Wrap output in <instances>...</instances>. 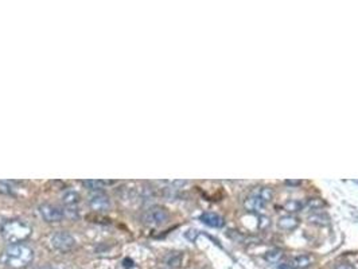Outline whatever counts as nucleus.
I'll return each mask as SVG.
<instances>
[{
    "label": "nucleus",
    "mask_w": 358,
    "mask_h": 269,
    "mask_svg": "<svg viewBox=\"0 0 358 269\" xmlns=\"http://www.w3.org/2000/svg\"><path fill=\"white\" fill-rule=\"evenodd\" d=\"M34 250L28 245L19 242V244H9L0 256V263L11 269H23L33 263Z\"/></svg>",
    "instance_id": "nucleus-1"
},
{
    "label": "nucleus",
    "mask_w": 358,
    "mask_h": 269,
    "mask_svg": "<svg viewBox=\"0 0 358 269\" xmlns=\"http://www.w3.org/2000/svg\"><path fill=\"white\" fill-rule=\"evenodd\" d=\"M0 233H1V237L9 244H19L31 236L33 229L27 222L22 221V219H9L1 225Z\"/></svg>",
    "instance_id": "nucleus-2"
},
{
    "label": "nucleus",
    "mask_w": 358,
    "mask_h": 269,
    "mask_svg": "<svg viewBox=\"0 0 358 269\" xmlns=\"http://www.w3.org/2000/svg\"><path fill=\"white\" fill-rule=\"evenodd\" d=\"M273 198V190L271 187H265V186H259L254 187L246 197L244 202L245 209L248 212H261L265 209Z\"/></svg>",
    "instance_id": "nucleus-3"
},
{
    "label": "nucleus",
    "mask_w": 358,
    "mask_h": 269,
    "mask_svg": "<svg viewBox=\"0 0 358 269\" xmlns=\"http://www.w3.org/2000/svg\"><path fill=\"white\" fill-rule=\"evenodd\" d=\"M169 219L170 214L167 209L162 208V206H152V208L147 209L141 215V221L148 226H160Z\"/></svg>",
    "instance_id": "nucleus-4"
},
{
    "label": "nucleus",
    "mask_w": 358,
    "mask_h": 269,
    "mask_svg": "<svg viewBox=\"0 0 358 269\" xmlns=\"http://www.w3.org/2000/svg\"><path fill=\"white\" fill-rule=\"evenodd\" d=\"M50 242H52L53 248H56L60 252H69L75 246L74 237L71 236L70 233H67V231H57V233H54Z\"/></svg>",
    "instance_id": "nucleus-5"
},
{
    "label": "nucleus",
    "mask_w": 358,
    "mask_h": 269,
    "mask_svg": "<svg viewBox=\"0 0 358 269\" xmlns=\"http://www.w3.org/2000/svg\"><path fill=\"white\" fill-rule=\"evenodd\" d=\"M39 214L46 222H60L65 217V210H62L56 205L43 203L39 206Z\"/></svg>",
    "instance_id": "nucleus-6"
},
{
    "label": "nucleus",
    "mask_w": 358,
    "mask_h": 269,
    "mask_svg": "<svg viewBox=\"0 0 358 269\" xmlns=\"http://www.w3.org/2000/svg\"><path fill=\"white\" fill-rule=\"evenodd\" d=\"M314 263V257L311 255H299L295 256V257H291L290 260H287V263H284L283 267H280V269H306L308 267H311Z\"/></svg>",
    "instance_id": "nucleus-7"
},
{
    "label": "nucleus",
    "mask_w": 358,
    "mask_h": 269,
    "mask_svg": "<svg viewBox=\"0 0 358 269\" xmlns=\"http://www.w3.org/2000/svg\"><path fill=\"white\" fill-rule=\"evenodd\" d=\"M88 203H89L90 209L96 210V212H105L111 208V199L107 194L101 193V191L92 194Z\"/></svg>",
    "instance_id": "nucleus-8"
},
{
    "label": "nucleus",
    "mask_w": 358,
    "mask_h": 269,
    "mask_svg": "<svg viewBox=\"0 0 358 269\" xmlns=\"http://www.w3.org/2000/svg\"><path fill=\"white\" fill-rule=\"evenodd\" d=\"M62 202L65 205V212L70 213L71 217H77V205L80 203V195L75 191H66L62 197Z\"/></svg>",
    "instance_id": "nucleus-9"
},
{
    "label": "nucleus",
    "mask_w": 358,
    "mask_h": 269,
    "mask_svg": "<svg viewBox=\"0 0 358 269\" xmlns=\"http://www.w3.org/2000/svg\"><path fill=\"white\" fill-rule=\"evenodd\" d=\"M199 219L206 226L214 227V229H221L225 225V219L220 214H217V213H203L202 215L199 217Z\"/></svg>",
    "instance_id": "nucleus-10"
},
{
    "label": "nucleus",
    "mask_w": 358,
    "mask_h": 269,
    "mask_svg": "<svg viewBox=\"0 0 358 269\" xmlns=\"http://www.w3.org/2000/svg\"><path fill=\"white\" fill-rule=\"evenodd\" d=\"M300 225V219L294 215V214H287V215H283V217L279 218L278 221V227L280 230L284 231H292L298 229Z\"/></svg>",
    "instance_id": "nucleus-11"
},
{
    "label": "nucleus",
    "mask_w": 358,
    "mask_h": 269,
    "mask_svg": "<svg viewBox=\"0 0 358 269\" xmlns=\"http://www.w3.org/2000/svg\"><path fill=\"white\" fill-rule=\"evenodd\" d=\"M308 221L312 225H316V226H327L330 223V217L326 213L316 210V212L308 215Z\"/></svg>",
    "instance_id": "nucleus-12"
},
{
    "label": "nucleus",
    "mask_w": 358,
    "mask_h": 269,
    "mask_svg": "<svg viewBox=\"0 0 358 269\" xmlns=\"http://www.w3.org/2000/svg\"><path fill=\"white\" fill-rule=\"evenodd\" d=\"M283 259H284V253H283V250L280 249L268 250V252H265V255H264V260L268 261L269 264H283Z\"/></svg>",
    "instance_id": "nucleus-13"
},
{
    "label": "nucleus",
    "mask_w": 358,
    "mask_h": 269,
    "mask_svg": "<svg viewBox=\"0 0 358 269\" xmlns=\"http://www.w3.org/2000/svg\"><path fill=\"white\" fill-rule=\"evenodd\" d=\"M115 180H84V184L86 189L92 190L94 193H97L101 189H104V186H108V184H113Z\"/></svg>",
    "instance_id": "nucleus-14"
},
{
    "label": "nucleus",
    "mask_w": 358,
    "mask_h": 269,
    "mask_svg": "<svg viewBox=\"0 0 358 269\" xmlns=\"http://www.w3.org/2000/svg\"><path fill=\"white\" fill-rule=\"evenodd\" d=\"M304 202V209L303 210H312V212H316V210H320L322 208H325V202L322 201L320 198H308Z\"/></svg>",
    "instance_id": "nucleus-15"
},
{
    "label": "nucleus",
    "mask_w": 358,
    "mask_h": 269,
    "mask_svg": "<svg viewBox=\"0 0 358 269\" xmlns=\"http://www.w3.org/2000/svg\"><path fill=\"white\" fill-rule=\"evenodd\" d=\"M284 209H286L288 213L301 212V210L304 209V202L300 201V199H291V201L286 202V205H284Z\"/></svg>",
    "instance_id": "nucleus-16"
},
{
    "label": "nucleus",
    "mask_w": 358,
    "mask_h": 269,
    "mask_svg": "<svg viewBox=\"0 0 358 269\" xmlns=\"http://www.w3.org/2000/svg\"><path fill=\"white\" fill-rule=\"evenodd\" d=\"M182 259H183V256L182 253H179V252H174V253H170L167 256V259H166V264L171 267V268H179L180 264H182Z\"/></svg>",
    "instance_id": "nucleus-17"
},
{
    "label": "nucleus",
    "mask_w": 358,
    "mask_h": 269,
    "mask_svg": "<svg viewBox=\"0 0 358 269\" xmlns=\"http://www.w3.org/2000/svg\"><path fill=\"white\" fill-rule=\"evenodd\" d=\"M269 225V218L265 217V215H261L260 217V222H259V227L260 229H265V227Z\"/></svg>",
    "instance_id": "nucleus-18"
},
{
    "label": "nucleus",
    "mask_w": 358,
    "mask_h": 269,
    "mask_svg": "<svg viewBox=\"0 0 358 269\" xmlns=\"http://www.w3.org/2000/svg\"><path fill=\"white\" fill-rule=\"evenodd\" d=\"M335 269H354V267L349 263H341L335 267Z\"/></svg>",
    "instance_id": "nucleus-19"
},
{
    "label": "nucleus",
    "mask_w": 358,
    "mask_h": 269,
    "mask_svg": "<svg viewBox=\"0 0 358 269\" xmlns=\"http://www.w3.org/2000/svg\"><path fill=\"white\" fill-rule=\"evenodd\" d=\"M286 184H290V186H299V184H301V180H286Z\"/></svg>",
    "instance_id": "nucleus-20"
},
{
    "label": "nucleus",
    "mask_w": 358,
    "mask_h": 269,
    "mask_svg": "<svg viewBox=\"0 0 358 269\" xmlns=\"http://www.w3.org/2000/svg\"><path fill=\"white\" fill-rule=\"evenodd\" d=\"M43 269H53V268H43Z\"/></svg>",
    "instance_id": "nucleus-21"
}]
</instances>
